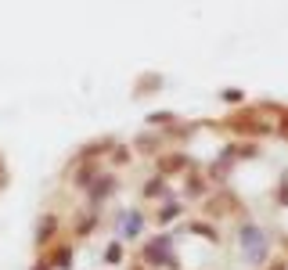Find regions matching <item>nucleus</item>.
<instances>
[{
    "mask_svg": "<svg viewBox=\"0 0 288 270\" xmlns=\"http://www.w3.org/2000/svg\"><path fill=\"white\" fill-rule=\"evenodd\" d=\"M105 259H108V263H115V259H119V245H108V256H105Z\"/></svg>",
    "mask_w": 288,
    "mask_h": 270,
    "instance_id": "nucleus-2",
    "label": "nucleus"
},
{
    "mask_svg": "<svg viewBox=\"0 0 288 270\" xmlns=\"http://www.w3.org/2000/svg\"><path fill=\"white\" fill-rule=\"evenodd\" d=\"M241 238H245V249H249V256H252V259H260V256H263V238L256 234V227H245V230H241Z\"/></svg>",
    "mask_w": 288,
    "mask_h": 270,
    "instance_id": "nucleus-1",
    "label": "nucleus"
}]
</instances>
